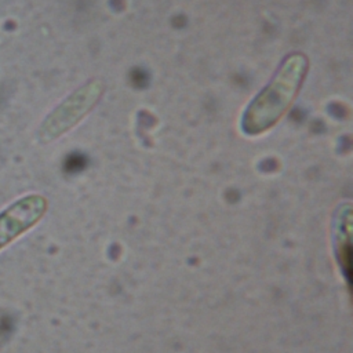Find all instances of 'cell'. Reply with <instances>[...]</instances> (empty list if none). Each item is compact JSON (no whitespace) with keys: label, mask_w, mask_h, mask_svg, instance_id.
Segmentation results:
<instances>
[{"label":"cell","mask_w":353,"mask_h":353,"mask_svg":"<svg viewBox=\"0 0 353 353\" xmlns=\"http://www.w3.org/2000/svg\"><path fill=\"white\" fill-rule=\"evenodd\" d=\"M48 203L37 193L25 194L0 212V251L32 229L44 216Z\"/></svg>","instance_id":"obj_3"},{"label":"cell","mask_w":353,"mask_h":353,"mask_svg":"<svg viewBox=\"0 0 353 353\" xmlns=\"http://www.w3.org/2000/svg\"><path fill=\"white\" fill-rule=\"evenodd\" d=\"M307 72V59L302 54L290 55L272 81L250 103L243 117L247 134H261L270 128L290 108Z\"/></svg>","instance_id":"obj_1"},{"label":"cell","mask_w":353,"mask_h":353,"mask_svg":"<svg viewBox=\"0 0 353 353\" xmlns=\"http://www.w3.org/2000/svg\"><path fill=\"white\" fill-rule=\"evenodd\" d=\"M103 91L99 80H91L59 102L37 128V141L50 143L72 130L98 103Z\"/></svg>","instance_id":"obj_2"}]
</instances>
